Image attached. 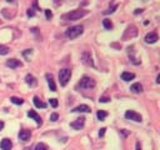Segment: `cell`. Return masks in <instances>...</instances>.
Here are the masks:
<instances>
[{
    "label": "cell",
    "mask_w": 160,
    "mask_h": 150,
    "mask_svg": "<svg viewBox=\"0 0 160 150\" xmlns=\"http://www.w3.org/2000/svg\"><path fill=\"white\" fill-rule=\"evenodd\" d=\"M86 15V10H74V12H71V13H68V14H65L63 17V19L64 20H70V21H73V20H79L80 18H83V17H85Z\"/></svg>",
    "instance_id": "cell-1"
},
{
    "label": "cell",
    "mask_w": 160,
    "mask_h": 150,
    "mask_svg": "<svg viewBox=\"0 0 160 150\" xmlns=\"http://www.w3.org/2000/svg\"><path fill=\"white\" fill-rule=\"evenodd\" d=\"M83 31H84L83 26L81 25H76V26H73V28L68 29L65 35H66V38H69V39H75V38H78V36H80L83 34Z\"/></svg>",
    "instance_id": "cell-2"
},
{
    "label": "cell",
    "mask_w": 160,
    "mask_h": 150,
    "mask_svg": "<svg viewBox=\"0 0 160 150\" xmlns=\"http://www.w3.org/2000/svg\"><path fill=\"white\" fill-rule=\"evenodd\" d=\"M70 78H71V70H69V69H63V70H60V73H59L60 85L65 87L68 81L70 80Z\"/></svg>",
    "instance_id": "cell-3"
},
{
    "label": "cell",
    "mask_w": 160,
    "mask_h": 150,
    "mask_svg": "<svg viewBox=\"0 0 160 150\" xmlns=\"http://www.w3.org/2000/svg\"><path fill=\"white\" fill-rule=\"evenodd\" d=\"M79 87L81 88V89H92L95 87V81L92 79V78H89V76H83L81 80H80V83H79Z\"/></svg>",
    "instance_id": "cell-4"
},
{
    "label": "cell",
    "mask_w": 160,
    "mask_h": 150,
    "mask_svg": "<svg viewBox=\"0 0 160 150\" xmlns=\"http://www.w3.org/2000/svg\"><path fill=\"white\" fill-rule=\"evenodd\" d=\"M125 118L128 120H133V121H136V123L141 121V115L138 114V112L134 111V110H128L125 112Z\"/></svg>",
    "instance_id": "cell-5"
},
{
    "label": "cell",
    "mask_w": 160,
    "mask_h": 150,
    "mask_svg": "<svg viewBox=\"0 0 160 150\" xmlns=\"http://www.w3.org/2000/svg\"><path fill=\"white\" fill-rule=\"evenodd\" d=\"M84 124H85V119L84 118H79V119H76L75 121L70 123V126L74 128V129H76V130H80L81 128H84Z\"/></svg>",
    "instance_id": "cell-6"
},
{
    "label": "cell",
    "mask_w": 160,
    "mask_h": 150,
    "mask_svg": "<svg viewBox=\"0 0 160 150\" xmlns=\"http://www.w3.org/2000/svg\"><path fill=\"white\" fill-rule=\"evenodd\" d=\"M81 60H83V63L85 64V65H90V66H93V65H94V64H93L92 55H90V53H89V51L83 53V55H81Z\"/></svg>",
    "instance_id": "cell-7"
},
{
    "label": "cell",
    "mask_w": 160,
    "mask_h": 150,
    "mask_svg": "<svg viewBox=\"0 0 160 150\" xmlns=\"http://www.w3.org/2000/svg\"><path fill=\"white\" fill-rule=\"evenodd\" d=\"M158 40H159V36L156 33H148L145 36V41L148 44H154V43H156Z\"/></svg>",
    "instance_id": "cell-8"
},
{
    "label": "cell",
    "mask_w": 160,
    "mask_h": 150,
    "mask_svg": "<svg viewBox=\"0 0 160 150\" xmlns=\"http://www.w3.org/2000/svg\"><path fill=\"white\" fill-rule=\"evenodd\" d=\"M0 148H1V150H10L13 148V144L12 141H10V139H3L1 143H0Z\"/></svg>",
    "instance_id": "cell-9"
},
{
    "label": "cell",
    "mask_w": 160,
    "mask_h": 150,
    "mask_svg": "<svg viewBox=\"0 0 160 150\" xmlns=\"http://www.w3.org/2000/svg\"><path fill=\"white\" fill-rule=\"evenodd\" d=\"M31 136V133L29 130H20L19 133V139L21 141H28Z\"/></svg>",
    "instance_id": "cell-10"
},
{
    "label": "cell",
    "mask_w": 160,
    "mask_h": 150,
    "mask_svg": "<svg viewBox=\"0 0 160 150\" xmlns=\"http://www.w3.org/2000/svg\"><path fill=\"white\" fill-rule=\"evenodd\" d=\"M28 116H29V118H31V119H34V120L36 121V124H38V125H41V124H43L41 118H40L38 114H36V112H35L34 110H30V111L28 112Z\"/></svg>",
    "instance_id": "cell-11"
},
{
    "label": "cell",
    "mask_w": 160,
    "mask_h": 150,
    "mask_svg": "<svg viewBox=\"0 0 160 150\" xmlns=\"http://www.w3.org/2000/svg\"><path fill=\"white\" fill-rule=\"evenodd\" d=\"M6 66L12 68V69H15V68L21 66V63H20V60H17V59H10V60L6 61Z\"/></svg>",
    "instance_id": "cell-12"
},
{
    "label": "cell",
    "mask_w": 160,
    "mask_h": 150,
    "mask_svg": "<svg viewBox=\"0 0 160 150\" xmlns=\"http://www.w3.org/2000/svg\"><path fill=\"white\" fill-rule=\"evenodd\" d=\"M46 79H48V84H49V88L51 92H56V85L54 83V79H53V76L50 74H46Z\"/></svg>",
    "instance_id": "cell-13"
},
{
    "label": "cell",
    "mask_w": 160,
    "mask_h": 150,
    "mask_svg": "<svg viewBox=\"0 0 160 150\" xmlns=\"http://www.w3.org/2000/svg\"><path fill=\"white\" fill-rule=\"evenodd\" d=\"M130 90L133 93H135V94H139V93L143 92V85L140 83H135V84H133L130 87Z\"/></svg>",
    "instance_id": "cell-14"
},
{
    "label": "cell",
    "mask_w": 160,
    "mask_h": 150,
    "mask_svg": "<svg viewBox=\"0 0 160 150\" xmlns=\"http://www.w3.org/2000/svg\"><path fill=\"white\" fill-rule=\"evenodd\" d=\"M25 81L28 85H30V87H36V84H38V81H36V79L33 76V75H26V78H25Z\"/></svg>",
    "instance_id": "cell-15"
},
{
    "label": "cell",
    "mask_w": 160,
    "mask_h": 150,
    "mask_svg": "<svg viewBox=\"0 0 160 150\" xmlns=\"http://www.w3.org/2000/svg\"><path fill=\"white\" fill-rule=\"evenodd\" d=\"M73 111H75V112H90V108H89L88 105L83 104V105H79V106H76V108L74 109Z\"/></svg>",
    "instance_id": "cell-16"
},
{
    "label": "cell",
    "mask_w": 160,
    "mask_h": 150,
    "mask_svg": "<svg viewBox=\"0 0 160 150\" xmlns=\"http://www.w3.org/2000/svg\"><path fill=\"white\" fill-rule=\"evenodd\" d=\"M134 78H135V75L133 74V73H126L125 71V73L121 74V79L124 80V81H130V80H133Z\"/></svg>",
    "instance_id": "cell-17"
},
{
    "label": "cell",
    "mask_w": 160,
    "mask_h": 150,
    "mask_svg": "<svg viewBox=\"0 0 160 150\" xmlns=\"http://www.w3.org/2000/svg\"><path fill=\"white\" fill-rule=\"evenodd\" d=\"M33 101H34V104H35V106L36 108H46V104L45 103H43V101L38 98V96H34V99H33Z\"/></svg>",
    "instance_id": "cell-18"
},
{
    "label": "cell",
    "mask_w": 160,
    "mask_h": 150,
    "mask_svg": "<svg viewBox=\"0 0 160 150\" xmlns=\"http://www.w3.org/2000/svg\"><path fill=\"white\" fill-rule=\"evenodd\" d=\"M97 116H98V119L100 120V121H103L106 116H108V112L106 111H104V110H99L98 112H97Z\"/></svg>",
    "instance_id": "cell-19"
},
{
    "label": "cell",
    "mask_w": 160,
    "mask_h": 150,
    "mask_svg": "<svg viewBox=\"0 0 160 150\" xmlns=\"http://www.w3.org/2000/svg\"><path fill=\"white\" fill-rule=\"evenodd\" d=\"M103 25H104V28L108 29V30H110L111 28H113V23L110 21V19H104L103 20Z\"/></svg>",
    "instance_id": "cell-20"
},
{
    "label": "cell",
    "mask_w": 160,
    "mask_h": 150,
    "mask_svg": "<svg viewBox=\"0 0 160 150\" xmlns=\"http://www.w3.org/2000/svg\"><path fill=\"white\" fill-rule=\"evenodd\" d=\"M10 100H12L13 104H17V105H21V104L24 103L23 99H21V98H17V96H13V98L10 99Z\"/></svg>",
    "instance_id": "cell-21"
},
{
    "label": "cell",
    "mask_w": 160,
    "mask_h": 150,
    "mask_svg": "<svg viewBox=\"0 0 160 150\" xmlns=\"http://www.w3.org/2000/svg\"><path fill=\"white\" fill-rule=\"evenodd\" d=\"M9 53V48L5 45H0V55H6Z\"/></svg>",
    "instance_id": "cell-22"
},
{
    "label": "cell",
    "mask_w": 160,
    "mask_h": 150,
    "mask_svg": "<svg viewBox=\"0 0 160 150\" xmlns=\"http://www.w3.org/2000/svg\"><path fill=\"white\" fill-rule=\"evenodd\" d=\"M35 150H48V146L45 145L44 143H39L38 145L35 146Z\"/></svg>",
    "instance_id": "cell-23"
},
{
    "label": "cell",
    "mask_w": 160,
    "mask_h": 150,
    "mask_svg": "<svg viewBox=\"0 0 160 150\" xmlns=\"http://www.w3.org/2000/svg\"><path fill=\"white\" fill-rule=\"evenodd\" d=\"M58 119H59V114H58V112H53V114L50 115L51 121H58Z\"/></svg>",
    "instance_id": "cell-24"
},
{
    "label": "cell",
    "mask_w": 160,
    "mask_h": 150,
    "mask_svg": "<svg viewBox=\"0 0 160 150\" xmlns=\"http://www.w3.org/2000/svg\"><path fill=\"white\" fill-rule=\"evenodd\" d=\"M45 17H46V19H48V20H50V19L53 18V13L50 12L49 9H46V10H45Z\"/></svg>",
    "instance_id": "cell-25"
},
{
    "label": "cell",
    "mask_w": 160,
    "mask_h": 150,
    "mask_svg": "<svg viewBox=\"0 0 160 150\" xmlns=\"http://www.w3.org/2000/svg\"><path fill=\"white\" fill-rule=\"evenodd\" d=\"M49 103H50V105L53 106V108H56L58 104H59V103H58V100H56V99H50V100H49Z\"/></svg>",
    "instance_id": "cell-26"
},
{
    "label": "cell",
    "mask_w": 160,
    "mask_h": 150,
    "mask_svg": "<svg viewBox=\"0 0 160 150\" xmlns=\"http://www.w3.org/2000/svg\"><path fill=\"white\" fill-rule=\"evenodd\" d=\"M116 8H118V5H114V6H113V8H110L109 10H106V12H105V14H111V13H114Z\"/></svg>",
    "instance_id": "cell-27"
},
{
    "label": "cell",
    "mask_w": 160,
    "mask_h": 150,
    "mask_svg": "<svg viewBox=\"0 0 160 150\" xmlns=\"http://www.w3.org/2000/svg\"><path fill=\"white\" fill-rule=\"evenodd\" d=\"M26 14H28V17H34V15H35L34 9H29L28 12H26Z\"/></svg>",
    "instance_id": "cell-28"
},
{
    "label": "cell",
    "mask_w": 160,
    "mask_h": 150,
    "mask_svg": "<svg viewBox=\"0 0 160 150\" xmlns=\"http://www.w3.org/2000/svg\"><path fill=\"white\" fill-rule=\"evenodd\" d=\"M109 100H110V98H108V96H103V98H100V101H101V103H108Z\"/></svg>",
    "instance_id": "cell-29"
},
{
    "label": "cell",
    "mask_w": 160,
    "mask_h": 150,
    "mask_svg": "<svg viewBox=\"0 0 160 150\" xmlns=\"http://www.w3.org/2000/svg\"><path fill=\"white\" fill-rule=\"evenodd\" d=\"M105 130H106L105 128H101V129L99 130V136H100V138H101V136H104V134H105Z\"/></svg>",
    "instance_id": "cell-30"
},
{
    "label": "cell",
    "mask_w": 160,
    "mask_h": 150,
    "mask_svg": "<svg viewBox=\"0 0 160 150\" xmlns=\"http://www.w3.org/2000/svg\"><path fill=\"white\" fill-rule=\"evenodd\" d=\"M140 13H143V9H136L134 12V14H140Z\"/></svg>",
    "instance_id": "cell-31"
},
{
    "label": "cell",
    "mask_w": 160,
    "mask_h": 150,
    "mask_svg": "<svg viewBox=\"0 0 160 150\" xmlns=\"http://www.w3.org/2000/svg\"><path fill=\"white\" fill-rule=\"evenodd\" d=\"M136 150H141V145H140V143H139V141L136 143Z\"/></svg>",
    "instance_id": "cell-32"
},
{
    "label": "cell",
    "mask_w": 160,
    "mask_h": 150,
    "mask_svg": "<svg viewBox=\"0 0 160 150\" xmlns=\"http://www.w3.org/2000/svg\"><path fill=\"white\" fill-rule=\"evenodd\" d=\"M3 128H4V123H3L1 120H0V131L3 130Z\"/></svg>",
    "instance_id": "cell-33"
},
{
    "label": "cell",
    "mask_w": 160,
    "mask_h": 150,
    "mask_svg": "<svg viewBox=\"0 0 160 150\" xmlns=\"http://www.w3.org/2000/svg\"><path fill=\"white\" fill-rule=\"evenodd\" d=\"M156 83H158V84L160 83V76H158V78H156Z\"/></svg>",
    "instance_id": "cell-34"
}]
</instances>
